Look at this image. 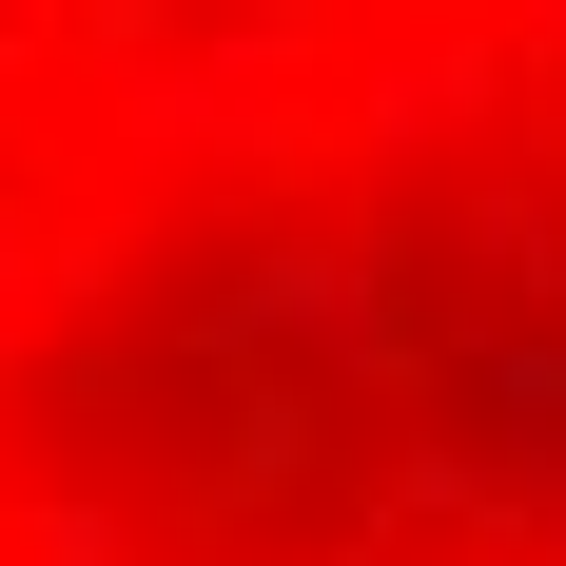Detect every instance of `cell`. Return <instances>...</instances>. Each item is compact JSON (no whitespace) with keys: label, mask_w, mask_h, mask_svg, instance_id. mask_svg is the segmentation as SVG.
I'll use <instances>...</instances> for the list:
<instances>
[{"label":"cell","mask_w":566,"mask_h":566,"mask_svg":"<svg viewBox=\"0 0 566 566\" xmlns=\"http://www.w3.org/2000/svg\"><path fill=\"white\" fill-rule=\"evenodd\" d=\"M0 566H566V0H0Z\"/></svg>","instance_id":"obj_1"}]
</instances>
